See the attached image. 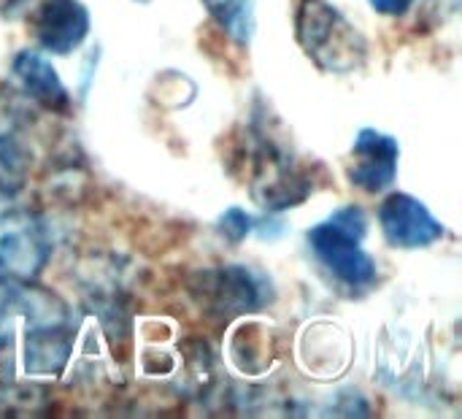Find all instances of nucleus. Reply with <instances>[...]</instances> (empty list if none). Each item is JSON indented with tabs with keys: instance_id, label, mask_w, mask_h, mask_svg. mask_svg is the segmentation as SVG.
Segmentation results:
<instances>
[{
	"instance_id": "2",
	"label": "nucleus",
	"mask_w": 462,
	"mask_h": 419,
	"mask_svg": "<svg viewBox=\"0 0 462 419\" xmlns=\"http://www.w3.org/2000/svg\"><path fill=\"white\" fill-rule=\"evenodd\" d=\"M298 41L306 54L330 73H346L365 62V38L328 0H303L298 11Z\"/></svg>"
},
{
	"instance_id": "7",
	"label": "nucleus",
	"mask_w": 462,
	"mask_h": 419,
	"mask_svg": "<svg viewBox=\"0 0 462 419\" xmlns=\"http://www.w3.org/2000/svg\"><path fill=\"white\" fill-rule=\"evenodd\" d=\"M14 76L22 81L24 92L43 103L46 108H60L65 111L68 108V89L65 84L60 81L57 70L51 68V62L46 57H41L38 51H19L14 57Z\"/></svg>"
},
{
	"instance_id": "3",
	"label": "nucleus",
	"mask_w": 462,
	"mask_h": 419,
	"mask_svg": "<svg viewBox=\"0 0 462 419\" xmlns=\"http://www.w3.org/2000/svg\"><path fill=\"white\" fill-rule=\"evenodd\" d=\"M49 238L27 214L0 217V276L30 279L49 260Z\"/></svg>"
},
{
	"instance_id": "9",
	"label": "nucleus",
	"mask_w": 462,
	"mask_h": 419,
	"mask_svg": "<svg viewBox=\"0 0 462 419\" xmlns=\"http://www.w3.org/2000/svg\"><path fill=\"white\" fill-rule=\"evenodd\" d=\"M214 22L238 43L246 46L254 35V0H203Z\"/></svg>"
},
{
	"instance_id": "11",
	"label": "nucleus",
	"mask_w": 462,
	"mask_h": 419,
	"mask_svg": "<svg viewBox=\"0 0 462 419\" xmlns=\"http://www.w3.org/2000/svg\"><path fill=\"white\" fill-rule=\"evenodd\" d=\"M371 5L384 16H403L414 5V0H371Z\"/></svg>"
},
{
	"instance_id": "10",
	"label": "nucleus",
	"mask_w": 462,
	"mask_h": 419,
	"mask_svg": "<svg viewBox=\"0 0 462 419\" xmlns=\"http://www.w3.org/2000/svg\"><path fill=\"white\" fill-rule=\"evenodd\" d=\"M219 230L230 238V244H241L252 233V217L244 209H230L219 219Z\"/></svg>"
},
{
	"instance_id": "5",
	"label": "nucleus",
	"mask_w": 462,
	"mask_h": 419,
	"mask_svg": "<svg viewBox=\"0 0 462 419\" xmlns=\"http://www.w3.org/2000/svg\"><path fill=\"white\" fill-rule=\"evenodd\" d=\"M398 157H401V146L393 135L374 127L360 130L352 146V160H355V165L349 168L352 184H357L371 195L384 192L398 176Z\"/></svg>"
},
{
	"instance_id": "6",
	"label": "nucleus",
	"mask_w": 462,
	"mask_h": 419,
	"mask_svg": "<svg viewBox=\"0 0 462 419\" xmlns=\"http://www.w3.org/2000/svg\"><path fill=\"white\" fill-rule=\"evenodd\" d=\"M32 33L41 49L70 54L89 33V11L79 0H43L32 14Z\"/></svg>"
},
{
	"instance_id": "8",
	"label": "nucleus",
	"mask_w": 462,
	"mask_h": 419,
	"mask_svg": "<svg viewBox=\"0 0 462 419\" xmlns=\"http://www.w3.org/2000/svg\"><path fill=\"white\" fill-rule=\"evenodd\" d=\"M214 309L225 312V314H241L249 309H257V303L263 301L260 284L254 282V276L246 268L230 265V268H219L214 271Z\"/></svg>"
},
{
	"instance_id": "1",
	"label": "nucleus",
	"mask_w": 462,
	"mask_h": 419,
	"mask_svg": "<svg viewBox=\"0 0 462 419\" xmlns=\"http://www.w3.org/2000/svg\"><path fill=\"white\" fill-rule=\"evenodd\" d=\"M365 233L368 219L360 206H344L309 230L314 257L349 295L368 293L379 279L374 257L363 249Z\"/></svg>"
},
{
	"instance_id": "4",
	"label": "nucleus",
	"mask_w": 462,
	"mask_h": 419,
	"mask_svg": "<svg viewBox=\"0 0 462 419\" xmlns=\"http://www.w3.org/2000/svg\"><path fill=\"white\" fill-rule=\"evenodd\" d=\"M379 225L390 247L398 249H422L444 238V225L406 192H393L382 200Z\"/></svg>"
}]
</instances>
